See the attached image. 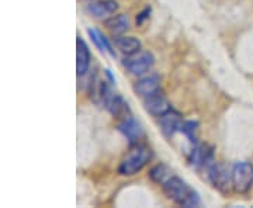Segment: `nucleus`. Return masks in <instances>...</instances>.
<instances>
[{"label":"nucleus","instance_id":"3","mask_svg":"<svg viewBox=\"0 0 253 208\" xmlns=\"http://www.w3.org/2000/svg\"><path fill=\"white\" fill-rule=\"evenodd\" d=\"M100 101H103L104 107L113 117L124 118L129 116L128 103L118 93L111 90V87L106 81L100 83Z\"/></svg>","mask_w":253,"mask_h":208},{"label":"nucleus","instance_id":"20","mask_svg":"<svg viewBox=\"0 0 253 208\" xmlns=\"http://www.w3.org/2000/svg\"><path fill=\"white\" fill-rule=\"evenodd\" d=\"M106 75H107V78H109L110 81H111V83H116V79H114V76L111 75V71H109V69H107V71H106Z\"/></svg>","mask_w":253,"mask_h":208},{"label":"nucleus","instance_id":"1","mask_svg":"<svg viewBox=\"0 0 253 208\" xmlns=\"http://www.w3.org/2000/svg\"><path fill=\"white\" fill-rule=\"evenodd\" d=\"M163 193L166 197L172 200L177 206L186 208L199 207L201 200L197 191L190 186L187 181H184L181 177L172 174L168 180L162 184Z\"/></svg>","mask_w":253,"mask_h":208},{"label":"nucleus","instance_id":"5","mask_svg":"<svg viewBox=\"0 0 253 208\" xmlns=\"http://www.w3.org/2000/svg\"><path fill=\"white\" fill-rule=\"evenodd\" d=\"M232 187L236 193L245 194L253 186V165L246 161L232 165Z\"/></svg>","mask_w":253,"mask_h":208},{"label":"nucleus","instance_id":"11","mask_svg":"<svg viewBox=\"0 0 253 208\" xmlns=\"http://www.w3.org/2000/svg\"><path fill=\"white\" fill-rule=\"evenodd\" d=\"M161 90V78L158 73H151L138 79L134 84V91L141 97H148Z\"/></svg>","mask_w":253,"mask_h":208},{"label":"nucleus","instance_id":"2","mask_svg":"<svg viewBox=\"0 0 253 208\" xmlns=\"http://www.w3.org/2000/svg\"><path fill=\"white\" fill-rule=\"evenodd\" d=\"M152 159V151L144 144L131 145V149L121 159L118 165V173L121 176H134L139 173Z\"/></svg>","mask_w":253,"mask_h":208},{"label":"nucleus","instance_id":"17","mask_svg":"<svg viewBox=\"0 0 253 208\" xmlns=\"http://www.w3.org/2000/svg\"><path fill=\"white\" fill-rule=\"evenodd\" d=\"M172 174L173 172L165 165V163H159V165H156V166H154V167L149 170V177H151V180L155 181V183L159 184V186H162L163 183L168 180Z\"/></svg>","mask_w":253,"mask_h":208},{"label":"nucleus","instance_id":"9","mask_svg":"<svg viewBox=\"0 0 253 208\" xmlns=\"http://www.w3.org/2000/svg\"><path fill=\"white\" fill-rule=\"evenodd\" d=\"M144 107L146 113H149L154 117H162L163 114H166L169 110H172V104L169 103V100L166 99V96L162 91H156L154 94L148 96L144 99Z\"/></svg>","mask_w":253,"mask_h":208},{"label":"nucleus","instance_id":"8","mask_svg":"<svg viewBox=\"0 0 253 208\" xmlns=\"http://www.w3.org/2000/svg\"><path fill=\"white\" fill-rule=\"evenodd\" d=\"M117 129L126 136L129 145L139 144V141L144 138V128L131 114L124 117L118 123Z\"/></svg>","mask_w":253,"mask_h":208},{"label":"nucleus","instance_id":"4","mask_svg":"<svg viewBox=\"0 0 253 208\" xmlns=\"http://www.w3.org/2000/svg\"><path fill=\"white\" fill-rule=\"evenodd\" d=\"M204 172L207 174L208 181L222 194H228L231 189H234L232 187V169H228L225 163L214 161Z\"/></svg>","mask_w":253,"mask_h":208},{"label":"nucleus","instance_id":"18","mask_svg":"<svg viewBox=\"0 0 253 208\" xmlns=\"http://www.w3.org/2000/svg\"><path fill=\"white\" fill-rule=\"evenodd\" d=\"M180 132L193 145L199 142V135H197V132H199V123L197 121H183Z\"/></svg>","mask_w":253,"mask_h":208},{"label":"nucleus","instance_id":"10","mask_svg":"<svg viewBox=\"0 0 253 208\" xmlns=\"http://www.w3.org/2000/svg\"><path fill=\"white\" fill-rule=\"evenodd\" d=\"M181 124H183L181 114L173 109L169 110L166 114H163L162 117H159V127L166 138H172L176 132H180Z\"/></svg>","mask_w":253,"mask_h":208},{"label":"nucleus","instance_id":"14","mask_svg":"<svg viewBox=\"0 0 253 208\" xmlns=\"http://www.w3.org/2000/svg\"><path fill=\"white\" fill-rule=\"evenodd\" d=\"M114 45L120 52L124 55H134L141 51V41L136 37H126V36H116L114 37Z\"/></svg>","mask_w":253,"mask_h":208},{"label":"nucleus","instance_id":"6","mask_svg":"<svg viewBox=\"0 0 253 208\" xmlns=\"http://www.w3.org/2000/svg\"><path fill=\"white\" fill-rule=\"evenodd\" d=\"M214 161V151L206 144H194L190 154L187 155V162L196 170L204 172Z\"/></svg>","mask_w":253,"mask_h":208},{"label":"nucleus","instance_id":"7","mask_svg":"<svg viewBox=\"0 0 253 208\" xmlns=\"http://www.w3.org/2000/svg\"><path fill=\"white\" fill-rule=\"evenodd\" d=\"M155 64L154 55L149 51H139L134 55H128V58L124 59V68L131 75L141 76L146 73Z\"/></svg>","mask_w":253,"mask_h":208},{"label":"nucleus","instance_id":"19","mask_svg":"<svg viewBox=\"0 0 253 208\" xmlns=\"http://www.w3.org/2000/svg\"><path fill=\"white\" fill-rule=\"evenodd\" d=\"M151 11H152V9L151 7H145L141 13H138L136 14V18H135V23L136 26H142L145 21L149 18V16H151Z\"/></svg>","mask_w":253,"mask_h":208},{"label":"nucleus","instance_id":"13","mask_svg":"<svg viewBox=\"0 0 253 208\" xmlns=\"http://www.w3.org/2000/svg\"><path fill=\"white\" fill-rule=\"evenodd\" d=\"M118 10V3L116 0H100V1H93L87 6V11L93 17L106 18L114 14Z\"/></svg>","mask_w":253,"mask_h":208},{"label":"nucleus","instance_id":"12","mask_svg":"<svg viewBox=\"0 0 253 208\" xmlns=\"http://www.w3.org/2000/svg\"><path fill=\"white\" fill-rule=\"evenodd\" d=\"M90 66V51L87 44L82 40V37L76 38V73L78 76H83L89 71Z\"/></svg>","mask_w":253,"mask_h":208},{"label":"nucleus","instance_id":"15","mask_svg":"<svg viewBox=\"0 0 253 208\" xmlns=\"http://www.w3.org/2000/svg\"><path fill=\"white\" fill-rule=\"evenodd\" d=\"M104 27L107 28L114 37L123 36L129 28V20H128L126 14H117V16L107 18L104 21Z\"/></svg>","mask_w":253,"mask_h":208},{"label":"nucleus","instance_id":"16","mask_svg":"<svg viewBox=\"0 0 253 208\" xmlns=\"http://www.w3.org/2000/svg\"><path fill=\"white\" fill-rule=\"evenodd\" d=\"M87 34L90 37V40L94 42V45L99 48L101 52H107L111 56H116V52L113 49V46L109 42V40L104 37V34L99 31V30H94V28H89L87 30Z\"/></svg>","mask_w":253,"mask_h":208}]
</instances>
